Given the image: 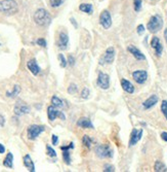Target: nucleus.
<instances>
[{"instance_id":"obj_23","label":"nucleus","mask_w":167,"mask_h":172,"mask_svg":"<svg viewBox=\"0 0 167 172\" xmlns=\"http://www.w3.org/2000/svg\"><path fill=\"white\" fill-rule=\"evenodd\" d=\"M154 170L156 172H166L167 167L164 165V163H162L161 161H156L155 165H154Z\"/></svg>"},{"instance_id":"obj_35","label":"nucleus","mask_w":167,"mask_h":172,"mask_svg":"<svg viewBox=\"0 0 167 172\" xmlns=\"http://www.w3.org/2000/svg\"><path fill=\"white\" fill-rule=\"evenodd\" d=\"M88 96H89V90L87 88H84L81 92V97L83 99H87L88 98Z\"/></svg>"},{"instance_id":"obj_30","label":"nucleus","mask_w":167,"mask_h":172,"mask_svg":"<svg viewBox=\"0 0 167 172\" xmlns=\"http://www.w3.org/2000/svg\"><path fill=\"white\" fill-rule=\"evenodd\" d=\"M63 1L64 0H49V3H50V6L51 7H59L63 4Z\"/></svg>"},{"instance_id":"obj_4","label":"nucleus","mask_w":167,"mask_h":172,"mask_svg":"<svg viewBox=\"0 0 167 172\" xmlns=\"http://www.w3.org/2000/svg\"><path fill=\"white\" fill-rule=\"evenodd\" d=\"M44 131H45V127L42 125H31L27 129V136L30 140H35Z\"/></svg>"},{"instance_id":"obj_1","label":"nucleus","mask_w":167,"mask_h":172,"mask_svg":"<svg viewBox=\"0 0 167 172\" xmlns=\"http://www.w3.org/2000/svg\"><path fill=\"white\" fill-rule=\"evenodd\" d=\"M34 21L38 26L45 27L48 26L51 22V16L46 9L38 8L34 14Z\"/></svg>"},{"instance_id":"obj_47","label":"nucleus","mask_w":167,"mask_h":172,"mask_svg":"<svg viewBox=\"0 0 167 172\" xmlns=\"http://www.w3.org/2000/svg\"><path fill=\"white\" fill-rule=\"evenodd\" d=\"M0 46H1V44H0Z\"/></svg>"},{"instance_id":"obj_26","label":"nucleus","mask_w":167,"mask_h":172,"mask_svg":"<svg viewBox=\"0 0 167 172\" xmlns=\"http://www.w3.org/2000/svg\"><path fill=\"white\" fill-rule=\"evenodd\" d=\"M82 143H83L84 146H86L87 148H89L92 144V139L88 135H84L83 138H82Z\"/></svg>"},{"instance_id":"obj_14","label":"nucleus","mask_w":167,"mask_h":172,"mask_svg":"<svg viewBox=\"0 0 167 172\" xmlns=\"http://www.w3.org/2000/svg\"><path fill=\"white\" fill-rule=\"evenodd\" d=\"M69 44V36L66 32H61L58 39V46L61 49H66Z\"/></svg>"},{"instance_id":"obj_12","label":"nucleus","mask_w":167,"mask_h":172,"mask_svg":"<svg viewBox=\"0 0 167 172\" xmlns=\"http://www.w3.org/2000/svg\"><path fill=\"white\" fill-rule=\"evenodd\" d=\"M133 79L139 84H143L146 83L147 78H148V72L146 70H136L132 72Z\"/></svg>"},{"instance_id":"obj_44","label":"nucleus","mask_w":167,"mask_h":172,"mask_svg":"<svg viewBox=\"0 0 167 172\" xmlns=\"http://www.w3.org/2000/svg\"><path fill=\"white\" fill-rule=\"evenodd\" d=\"M5 153V146L2 143H0V154H4Z\"/></svg>"},{"instance_id":"obj_36","label":"nucleus","mask_w":167,"mask_h":172,"mask_svg":"<svg viewBox=\"0 0 167 172\" xmlns=\"http://www.w3.org/2000/svg\"><path fill=\"white\" fill-rule=\"evenodd\" d=\"M36 43L38 44V46H42V48H45L46 46V40L44 38H38L36 40Z\"/></svg>"},{"instance_id":"obj_22","label":"nucleus","mask_w":167,"mask_h":172,"mask_svg":"<svg viewBox=\"0 0 167 172\" xmlns=\"http://www.w3.org/2000/svg\"><path fill=\"white\" fill-rule=\"evenodd\" d=\"M20 93H21V87H20L19 84H16L11 92H9V91L6 92V96L9 97V98H16Z\"/></svg>"},{"instance_id":"obj_17","label":"nucleus","mask_w":167,"mask_h":172,"mask_svg":"<svg viewBox=\"0 0 167 172\" xmlns=\"http://www.w3.org/2000/svg\"><path fill=\"white\" fill-rule=\"evenodd\" d=\"M77 126L82 129H92L93 125L88 118H80L77 121Z\"/></svg>"},{"instance_id":"obj_24","label":"nucleus","mask_w":167,"mask_h":172,"mask_svg":"<svg viewBox=\"0 0 167 172\" xmlns=\"http://www.w3.org/2000/svg\"><path fill=\"white\" fill-rule=\"evenodd\" d=\"M51 105H53L56 108H62V107H64V102L58 96H53L51 98Z\"/></svg>"},{"instance_id":"obj_46","label":"nucleus","mask_w":167,"mask_h":172,"mask_svg":"<svg viewBox=\"0 0 167 172\" xmlns=\"http://www.w3.org/2000/svg\"><path fill=\"white\" fill-rule=\"evenodd\" d=\"M164 38H165V40L167 42V28L165 29V31H164Z\"/></svg>"},{"instance_id":"obj_32","label":"nucleus","mask_w":167,"mask_h":172,"mask_svg":"<svg viewBox=\"0 0 167 172\" xmlns=\"http://www.w3.org/2000/svg\"><path fill=\"white\" fill-rule=\"evenodd\" d=\"M162 52H163V46L161 44V42H159L158 44H157V46L155 48V53L158 57H160L162 55Z\"/></svg>"},{"instance_id":"obj_19","label":"nucleus","mask_w":167,"mask_h":172,"mask_svg":"<svg viewBox=\"0 0 167 172\" xmlns=\"http://www.w3.org/2000/svg\"><path fill=\"white\" fill-rule=\"evenodd\" d=\"M121 87H122V89H123L124 91H125L126 93H128V94H132L133 92H134L133 84H131L129 81L125 79V78H122L121 79Z\"/></svg>"},{"instance_id":"obj_2","label":"nucleus","mask_w":167,"mask_h":172,"mask_svg":"<svg viewBox=\"0 0 167 172\" xmlns=\"http://www.w3.org/2000/svg\"><path fill=\"white\" fill-rule=\"evenodd\" d=\"M19 11V5H17L16 0H1L0 1V12L7 16L17 14Z\"/></svg>"},{"instance_id":"obj_11","label":"nucleus","mask_w":167,"mask_h":172,"mask_svg":"<svg viewBox=\"0 0 167 172\" xmlns=\"http://www.w3.org/2000/svg\"><path fill=\"white\" fill-rule=\"evenodd\" d=\"M143 136V129H133L130 134V139H129V146H133L138 142Z\"/></svg>"},{"instance_id":"obj_39","label":"nucleus","mask_w":167,"mask_h":172,"mask_svg":"<svg viewBox=\"0 0 167 172\" xmlns=\"http://www.w3.org/2000/svg\"><path fill=\"white\" fill-rule=\"evenodd\" d=\"M144 25H138V28H136V31H138V34H139V35H141V34H144Z\"/></svg>"},{"instance_id":"obj_20","label":"nucleus","mask_w":167,"mask_h":172,"mask_svg":"<svg viewBox=\"0 0 167 172\" xmlns=\"http://www.w3.org/2000/svg\"><path fill=\"white\" fill-rule=\"evenodd\" d=\"M3 166L9 169L14 168V154H12V153H8L6 154L5 159L3 160Z\"/></svg>"},{"instance_id":"obj_15","label":"nucleus","mask_w":167,"mask_h":172,"mask_svg":"<svg viewBox=\"0 0 167 172\" xmlns=\"http://www.w3.org/2000/svg\"><path fill=\"white\" fill-rule=\"evenodd\" d=\"M127 51L129 52L132 56L135 58L136 60H138V61H144V60H146V57H144V55L141 53V51L138 49V48H135L134 46H127Z\"/></svg>"},{"instance_id":"obj_21","label":"nucleus","mask_w":167,"mask_h":172,"mask_svg":"<svg viewBox=\"0 0 167 172\" xmlns=\"http://www.w3.org/2000/svg\"><path fill=\"white\" fill-rule=\"evenodd\" d=\"M79 9L82 11V12H85V14H91L92 11H93V7L90 3H81L79 5Z\"/></svg>"},{"instance_id":"obj_9","label":"nucleus","mask_w":167,"mask_h":172,"mask_svg":"<svg viewBox=\"0 0 167 172\" xmlns=\"http://www.w3.org/2000/svg\"><path fill=\"white\" fill-rule=\"evenodd\" d=\"M99 24L103 27L104 29H110V27L112 26V17L111 14L105 9L101 12V16H99Z\"/></svg>"},{"instance_id":"obj_40","label":"nucleus","mask_w":167,"mask_h":172,"mask_svg":"<svg viewBox=\"0 0 167 172\" xmlns=\"http://www.w3.org/2000/svg\"><path fill=\"white\" fill-rule=\"evenodd\" d=\"M51 143H52V145H56V144L59 143V137L56 135H54V134L51 136Z\"/></svg>"},{"instance_id":"obj_37","label":"nucleus","mask_w":167,"mask_h":172,"mask_svg":"<svg viewBox=\"0 0 167 172\" xmlns=\"http://www.w3.org/2000/svg\"><path fill=\"white\" fill-rule=\"evenodd\" d=\"M104 171H106V172H113V171H115V167L112 166V165H105L104 166Z\"/></svg>"},{"instance_id":"obj_34","label":"nucleus","mask_w":167,"mask_h":172,"mask_svg":"<svg viewBox=\"0 0 167 172\" xmlns=\"http://www.w3.org/2000/svg\"><path fill=\"white\" fill-rule=\"evenodd\" d=\"M159 42H160V39H159L158 37H156V36L153 37V38H152V40H151V46L153 49H155Z\"/></svg>"},{"instance_id":"obj_38","label":"nucleus","mask_w":167,"mask_h":172,"mask_svg":"<svg viewBox=\"0 0 167 172\" xmlns=\"http://www.w3.org/2000/svg\"><path fill=\"white\" fill-rule=\"evenodd\" d=\"M67 61H68V64H69L70 66H74V65H75V58H74L72 55H70V56L68 57V60H67Z\"/></svg>"},{"instance_id":"obj_27","label":"nucleus","mask_w":167,"mask_h":172,"mask_svg":"<svg viewBox=\"0 0 167 172\" xmlns=\"http://www.w3.org/2000/svg\"><path fill=\"white\" fill-rule=\"evenodd\" d=\"M58 58H59V65H61V67H63V68H65V67L67 66V64H68V61H67L66 58H65V56H64L63 54H59Z\"/></svg>"},{"instance_id":"obj_45","label":"nucleus","mask_w":167,"mask_h":172,"mask_svg":"<svg viewBox=\"0 0 167 172\" xmlns=\"http://www.w3.org/2000/svg\"><path fill=\"white\" fill-rule=\"evenodd\" d=\"M71 22H72V23H73L74 26H75L76 28H77V24H76V22H75V19H74V18H71Z\"/></svg>"},{"instance_id":"obj_29","label":"nucleus","mask_w":167,"mask_h":172,"mask_svg":"<svg viewBox=\"0 0 167 172\" xmlns=\"http://www.w3.org/2000/svg\"><path fill=\"white\" fill-rule=\"evenodd\" d=\"M141 3H143V0H133L134 11H135L136 12L141 9Z\"/></svg>"},{"instance_id":"obj_18","label":"nucleus","mask_w":167,"mask_h":172,"mask_svg":"<svg viewBox=\"0 0 167 172\" xmlns=\"http://www.w3.org/2000/svg\"><path fill=\"white\" fill-rule=\"evenodd\" d=\"M24 166L28 169L29 171L34 172L35 171V165H34V162L32 161V158L30 154H25L24 156Z\"/></svg>"},{"instance_id":"obj_33","label":"nucleus","mask_w":167,"mask_h":172,"mask_svg":"<svg viewBox=\"0 0 167 172\" xmlns=\"http://www.w3.org/2000/svg\"><path fill=\"white\" fill-rule=\"evenodd\" d=\"M77 90H78V87H77L75 84H71L68 88V93L69 94H75L77 92Z\"/></svg>"},{"instance_id":"obj_41","label":"nucleus","mask_w":167,"mask_h":172,"mask_svg":"<svg viewBox=\"0 0 167 172\" xmlns=\"http://www.w3.org/2000/svg\"><path fill=\"white\" fill-rule=\"evenodd\" d=\"M74 148V143L73 142H71L69 144V145H63V146H61V149L62 151H64V149H73Z\"/></svg>"},{"instance_id":"obj_16","label":"nucleus","mask_w":167,"mask_h":172,"mask_svg":"<svg viewBox=\"0 0 167 172\" xmlns=\"http://www.w3.org/2000/svg\"><path fill=\"white\" fill-rule=\"evenodd\" d=\"M157 103H158V96L151 95L147 100H144V102L143 103V106L144 109H150L152 107L155 106Z\"/></svg>"},{"instance_id":"obj_8","label":"nucleus","mask_w":167,"mask_h":172,"mask_svg":"<svg viewBox=\"0 0 167 172\" xmlns=\"http://www.w3.org/2000/svg\"><path fill=\"white\" fill-rule=\"evenodd\" d=\"M47 116H48V119L50 122L54 121L56 118L62 119L63 121L66 119V116L63 113V111L58 110V108L54 107L53 105H50V106L47 107Z\"/></svg>"},{"instance_id":"obj_28","label":"nucleus","mask_w":167,"mask_h":172,"mask_svg":"<svg viewBox=\"0 0 167 172\" xmlns=\"http://www.w3.org/2000/svg\"><path fill=\"white\" fill-rule=\"evenodd\" d=\"M46 154L47 156L51 157V158H56V151H54L50 145H46Z\"/></svg>"},{"instance_id":"obj_31","label":"nucleus","mask_w":167,"mask_h":172,"mask_svg":"<svg viewBox=\"0 0 167 172\" xmlns=\"http://www.w3.org/2000/svg\"><path fill=\"white\" fill-rule=\"evenodd\" d=\"M161 111H162V113L164 114L165 119H167V101L166 100L162 101V103H161Z\"/></svg>"},{"instance_id":"obj_5","label":"nucleus","mask_w":167,"mask_h":172,"mask_svg":"<svg viewBox=\"0 0 167 172\" xmlns=\"http://www.w3.org/2000/svg\"><path fill=\"white\" fill-rule=\"evenodd\" d=\"M96 154L101 159H107L113 157V151L108 144H99L96 148Z\"/></svg>"},{"instance_id":"obj_43","label":"nucleus","mask_w":167,"mask_h":172,"mask_svg":"<svg viewBox=\"0 0 167 172\" xmlns=\"http://www.w3.org/2000/svg\"><path fill=\"white\" fill-rule=\"evenodd\" d=\"M4 123H5V119H4L3 116L0 114V127H3L4 126Z\"/></svg>"},{"instance_id":"obj_7","label":"nucleus","mask_w":167,"mask_h":172,"mask_svg":"<svg viewBox=\"0 0 167 172\" xmlns=\"http://www.w3.org/2000/svg\"><path fill=\"white\" fill-rule=\"evenodd\" d=\"M14 113L19 116H24V114H27L30 113V106L26 103V102H24L22 100H17V103L14 104Z\"/></svg>"},{"instance_id":"obj_13","label":"nucleus","mask_w":167,"mask_h":172,"mask_svg":"<svg viewBox=\"0 0 167 172\" xmlns=\"http://www.w3.org/2000/svg\"><path fill=\"white\" fill-rule=\"evenodd\" d=\"M27 67H28V69L30 71H31V73L33 74V75H38L39 73H40L41 71V68L39 67L38 63H37L36 59H31L29 60L28 62H27Z\"/></svg>"},{"instance_id":"obj_3","label":"nucleus","mask_w":167,"mask_h":172,"mask_svg":"<svg viewBox=\"0 0 167 172\" xmlns=\"http://www.w3.org/2000/svg\"><path fill=\"white\" fill-rule=\"evenodd\" d=\"M162 27H163V19L159 14L152 16L151 19L149 20L148 25H147V28L151 33H157L162 29Z\"/></svg>"},{"instance_id":"obj_10","label":"nucleus","mask_w":167,"mask_h":172,"mask_svg":"<svg viewBox=\"0 0 167 172\" xmlns=\"http://www.w3.org/2000/svg\"><path fill=\"white\" fill-rule=\"evenodd\" d=\"M98 86L103 90H108L110 87V76L107 73L99 72L98 76Z\"/></svg>"},{"instance_id":"obj_25","label":"nucleus","mask_w":167,"mask_h":172,"mask_svg":"<svg viewBox=\"0 0 167 172\" xmlns=\"http://www.w3.org/2000/svg\"><path fill=\"white\" fill-rule=\"evenodd\" d=\"M63 151V159L65 161V163L67 165H70L71 164V156H70V149H64Z\"/></svg>"},{"instance_id":"obj_42","label":"nucleus","mask_w":167,"mask_h":172,"mask_svg":"<svg viewBox=\"0 0 167 172\" xmlns=\"http://www.w3.org/2000/svg\"><path fill=\"white\" fill-rule=\"evenodd\" d=\"M161 138L164 141H167V132H162L161 133Z\"/></svg>"},{"instance_id":"obj_6","label":"nucleus","mask_w":167,"mask_h":172,"mask_svg":"<svg viewBox=\"0 0 167 172\" xmlns=\"http://www.w3.org/2000/svg\"><path fill=\"white\" fill-rule=\"evenodd\" d=\"M115 49L113 46H110L106 49L104 56L102 57L101 60H99V64L101 65H104V64H112L114 62V59H115Z\"/></svg>"}]
</instances>
